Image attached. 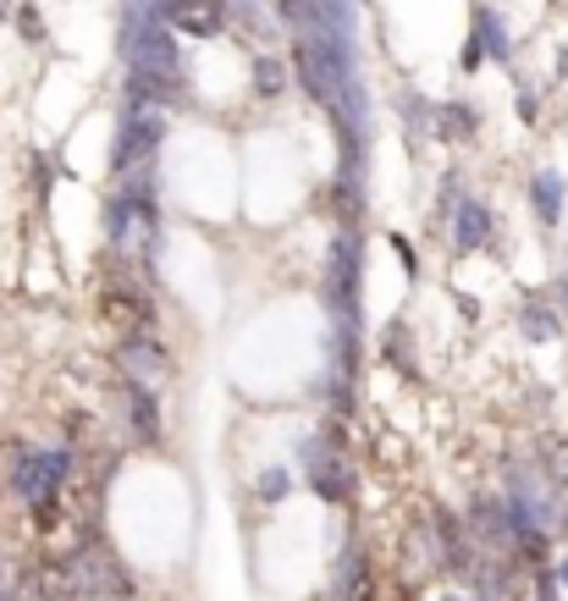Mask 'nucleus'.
Here are the masks:
<instances>
[{
    "label": "nucleus",
    "instance_id": "obj_1",
    "mask_svg": "<svg viewBox=\"0 0 568 601\" xmlns=\"http://www.w3.org/2000/svg\"><path fill=\"white\" fill-rule=\"evenodd\" d=\"M320 293L331 303V331H359V243L342 232L326 249V282Z\"/></svg>",
    "mask_w": 568,
    "mask_h": 601
},
{
    "label": "nucleus",
    "instance_id": "obj_2",
    "mask_svg": "<svg viewBox=\"0 0 568 601\" xmlns=\"http://www.w3.org/2000/svg\"><path fill=\"white\" fill-rule=\"evenodd\" d=\"M67 585H72L78 597H111V601L133 597V574H128V569L111 558V547H100V541H83V547L72 552Z\"/></svg>",
    "mask_w": 568,
    "mask_h": 601
},
{
    "label": "nucleus",
    "instance_id": "obj_3",
    "mask_svg": "<svg viewBox=\"0 0 568 601\" xmlns=\"http://www.w3.org/2000/svg\"><path fill=\"white\" fill-rule=\"evenodd\" d=\"M303 469H309V485L320 502H353V463L342 458L337 442H303L298 448Z\"/></svg>",
    "mask_w": 568,
    "mask_h": 601
},
{
    "label": "nucleus",
    "instance_id": "obj_4",
    "mask_svg": "<svg viewBox=\"0 0 568 601\" xmlns=\"http://www.w3.org/2000/svg\"><path fill=\"white\" fill-rule=\"evenodd\" d=\"M133 72L177 83V39H171V22L160 11H149V22L133 28Z\"/></svg>",
    "mask_w": 568,
    "mask_h": 601
},
{
    "label": "nucleus",
    "instance_id": "obj_5",
    "mask_svg": "<svg viewBox=\"0 0 568 601\" xmlns=\"http://www.w3.org/2000/svg\"><path fill=\"white\" fill-rule=\"evenodd\" d=\"M160 133H166L160 111H133V106H128L122 133H117V171H133L139 160H149L155 144H160Z\"/></svg>",
    "mask_w": 568,
    "mask_h": 601
},
{
    "label": "nucleus",
    "instance_id": "obj_6",
    "mask_svg": "<svg viewBox=\"0 0 568 601\" xmlns=\"http://www.w3.org/2000/svg\"><path fill=\"white\" fill-rule=\"evenodd\" d=\"M160 17H166L171 28L193 33V39H216L227 11H221V0H166V6H160Z\"/></svg>",
    "mask_w": 568,
    "mask_h": 601
},
{
    "label": "nucleus",
    "instance_id": "obj_7",
    "mask_svg": "<svg viewBox=\"0 0 568 601\" xmlns=\"http://www.w3.org/2000/svg\"><path fill=\"white\" fill-rule=\"evenodd\" d=\"M430 530H436V558L458 574H469L475 552H469V535H464V519H452L447 508H430Z\"/></svg>",
    "mask_w": 568,
    "mask_h": 601
},
{
    "label": "nucleus",
    "instance_id": "obj_8",
    "mask_svg": "<svg viewBox=\"0 0 568 601\" xmlns=\"http://www.w3.org/2000/svg\"><path fill=\"white\" fill-rule=\"evenodd\" d=\"M486 243H491V210H486L480 199H464V204L452 210V249L475 254V249H486Z\"/></svg>",
    "mask_w": 568,
    "mask_h": 601
},
{
    "label": "nucleus",
    "instance_id": "obj_9",
    "mask_svg": "<svg viewBox=\"0 0 568 601\" xmlns=\"http://www.w3.org/2000/svg\"><path fill=\"white\" fill-rule=\"evenodd\" d=\"M117 359H122V370H128V381H155V375H166V353H160V342L155 337H128L122 348H117Z\"/></svg>",
    "mask_w": 568,
    "mask_h": 601
},
{
    "label": "nucleus",
    "instance_id": "obj_10",
    "mask_svg": "<svg viewBox=\"0 0 568 601\" xmlns=\"http://www.w3.org/2000/svg\"><path fill=\"white\" fill-rule=\"evenodd\" d=\"M128 425L139 442H160V403L143 381H128Z\"/></svg>",
    "mask_w": 568,
    "mask_h": 601
},
{
    "label": "nucleus",
    "instance_id": "obj_11",
    "mask_svg": "<svg viewBox=\"0 0 568 601\" xmlns=\"http://www.w3.org/2000/svg\"><path fill=\"white\" fill-rule=\"evenodd\" d=\"M530 210L541 216V227H558V221H564V177H558V171H536V182H530Z\"/></svg>",
    "mask_w": 568,
    "mask_h": 601
},
{
    "label": "nucleus",
    "instance_id": "obj_12",
    "mask_svg": "<svg viewBox=\"0 0 568 601\" xmlns=\"http://www.w3.org/2000/svg\"><path fill=\"white\" fill-rule=\"evenodd\" d=\"M475 39H480L486 61H508V56H514V44H508V28H502V17H497L491 6H480V11H475Z\"/></svg>",
    "mask_w": 568,
    "mask_h": 601
},
{
    "label": "nucleus",
    "instance_id": "obj_13",
    "mask_svg": "<svg viewBox=\"0 0 568 601\" xmlns=\"http://www.w3.org/2000/svg\"><path fill=\"white\" fill-rule=\"evenodd\" d=\"M519 325H525L530 342H552V337H558V314H552L547 303H530V309L519 314Z\"/></svg>",
    "mask_w": 568,
    "mask_h": 601
},
{
    "label": "nucleus",
    "instance_id": "obj_14",
    "mask_svg": "<svg viewBox=\"0 0 568 601\" xmlns=\"http://www.w3.org/2000/svg\"><path fill=\"white\" fill-rule=\"evenodd\" d=\"M282 61H277V56H260V61H255V89H260V94H266V100H271V94H282Z\"/></svg>",
    "mask_w": 568,
    "mask_h": 601
},
{
    "label": "nucleus",
    "instance_id": "obj_15",
    "mask_svg": "<svg viewBox=\"0 0 568 601\" xmlns=\"http://www.w3.org/2000/svg\"><path fill=\"white\" fill-rule=\"evenodd\" d=\"M287 485H292V480H287V469H266V474L255 480V497H260V502H282Z\"/></svg>",
    "mask_w": 568,
    "mask_h": 601
},
{
    "label": "nucleus",
    "instance_id": "obj_16",
    "mask_svg": "<svg viewBox=\"0 0 568 601\" xmlns=\"http://www.w3.org/2000/svg\"><path fill=\"white\" fill-rule=\"evenodd\" d=\"M441 122H447V128H458V133H475V117L464 111V100H452V111H447Z\"/></svg>",
    "mask_w": 568,
    "mask_h": 601
},
{
    "label": "nucleus",
    "instance_id": "obj_17",
    "mask_svg": "<svg viewBox=\"0 0 568 601\" xmlns=\"http://www.w3.org/2000/svg\"><path fill=\"white\" fill-rule=\"evenodd\" d=\"M17 22H22V33H28V39H39V33H44V28H39V11H33V6H22V11H17Z\"/></svg>",
    "mask_w": 568,
    "mask_h": 601
},
{
    "label": "nucleus",
    "instance_id": "obj_18",
    "mask_svg": "<svg viewBox=\"0 0 568 601\" xmlns=\"http://www.w3.org/2000/svg\"><path fill=\"white\" fill-rule=\"evenodd\" d=\"M392 249H398V260H403V266H409V277H415V271H420V254L409 249V238H392Z\"/></svg>",
    "mask_w": 568,
    "mask_h": 601
},
{
    "label": "nucleus",
    "instance_id": "obj_19",
    "mask_svg": "<svg viewBox=\"0 0 568 601\" xmlns=\"http://www.w3.org/2000/svg\"><path fill=\"white\" fill-rule=\"evenodd\" d=\"M480 61H486V50H480V39H469V44H464V67H469V72H475V67H480Z\"/></svg>",
    "mask_w": 568,
    "mask_h": 601
},
{
    "label": "nucleus",
    "instance_id": "obj_20",
    "mask_svg": "<svg viewBox=\"0 0 568 601\" xmlns=\"http://www.w3.org/2000/svg\"><path fill=\"white\" fill-rule=\"evenodd\" d=\"M558 574H564V591H568V552H564V569H558Z\"/></svg>",
    "mask_w": 568,
    "mask_h": 601
},
{
    "label": "nucleus",
    "instance_id": "obj_21",
    "mask_svg": "<svg viewBox=\"0 0 568 601\" xmlns=\"http://www.w3.org/2000/svg\"><path fill=\"white\" fill-rule=\"evenodd\" d=\"M0 601H11V585H0Z\"/></svg>",
    "mask_w": 568,
    "mask_h": 601
},
{
    "label": "nucleus",
    "instance_id": "obj_22",
    "mask_svg": "<svg viewBox=\"0 0 568 601\" xmlns=\"http://www.w3.org/2000/svg\"><path fill=\"white\" fill-rule=\"evenodd\" d=\"M0 585H6V558H0Z\"/></svg>",
    "mask_w": 568,
    "mask_h": 601
},
{
    "label": "nucleus",
    "instance_id": "obj_23",
    "mask_svg": "<svg viewBox=\"0 0 568 601\" xmlns=\"http://www.w3.org/2000/svg\"><path fill=\"white\" fill-rule=\"evenodd\" d=\"M441 601H469V597H441Z\"/></svg>",
    "mask_w": 568,
    "mask_h": 601
}]
</instances>
